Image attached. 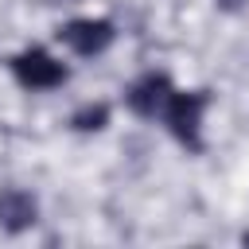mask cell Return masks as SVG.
Here are the masks:
<instances>
[{
	"instance_id": "5b68a950",
	"label": "cell",
	"mask_w": 249,
	"mask_h": 249,
	"mask_svg": "<svg viewBox=\"0 0 249 249\" xmlns=\"http://www.w3.org/2000/svg\"><path fill=\"white\" fill-rule=\"evenodd\" d=\"M39 222V202L23 187H4L0 191V230L4 233H23Z\"/></svg>"
},
{
	"instance_id": "6da1fadb",
	"label": "cell",
	"mask_w": 249,
	"mask_h": 249,
	"mask_svg": "<svg viewBox=\"0 0 249 249\" xmlns=\"http://www.w3.org/2000/svg\"><path fill=\"white\" fill-rule=\"evenodd\" d=\"M210 109V89H175L163 105V128L175 136L179 148H187L191 156L202 152V121Z\"/></svg>"
},
{
	"instance_id": "3957f363",
	"label": "cell",
	"mask_w": 249,
	"mask_h": 249,
	"mask_svg": "<svg viewBox=\"0 0 249 249\" xmlns=\"http://www.w3.org/2000/svg\"><path fill=\"white\" fill-rule=\"evenodd\" d=\"M54 39H58L70 54H78V58H97V54H105V51L113 47L117 27H113V19H105V16H78V19H66V23L54 31Z\"/></svg>"
},
{
	"instance_id": "52a82bcc",
	"label": "cell",
	"mask_w": 249,
	"mask_h": 249,
	"mask_svg": "<svg viewBox=\"0 0 249 249\" xmlns=\"http://www.w3.org/2000/svg\"><path fill=\"white\" fill-rule=\"evenodd\" d=\"M237 4H241V0H222V8H237Z\"/></svg>"
},
{
	"instance_id": "8992f818",
	"label": "cell",
	"mask_w": 249,
	"mask_h": 249,
	"mask_svg": "<svg viewBox=\"0 0 249 249\" xmlns=\"http://www.w3.org/2000/svg\"><path fill=\"white\" fill-rule=\"evenodd\" d=\"M70 124H74L78 132H97V128L109 124V109H105V105H86V109H78V113L70 117Z\"/></svg>"
},
{
	"instance_id": "277c9868",
	"label": "cell",
	"mask_w": 249,
	"mask_h": 249,
	"mask_svg": "<svg viewBox=\"0 0 249 249\" xmlns=\"http://www.w3.org/2000/svg\"><path fill=\"white\" fill-rule=\"evenodd\" d=\"M171 93H175L171 78H167L163 70H148V74H140V78L124 89V105H128V113H136L140 121H160Z\"/></svg>"
},
{
	"instance_id": "ba28073f",
	"label": "cell",
	"mask_w": 249,
	"mask_h": 249,
	"mask_svg": "<svg viewBox=\"0 0 249 249\" xmlns=\"http://www.w3.org/2000/svg\"><path fill=\"white\" fill-rule=\"evenodd\" d=\"M241 241H245V245H249V233H245V237H241Z\"/></svg>"
},
{
	"instance_id": "7a4b0ae2",
	"label": "cell",
	"mask_w": 249,
	"mask_h": 249,
	"mask_svg": "<svg viewBox=\"0 0 249 249\" xmlns=\"http://www.w3.org/2000/svg\"><path fill=\"white\" fill-rule=\"evenodd\" d=\"M8 70H12L16 86L27 89V93H51V89H58L70 78V70L47 47H23V51H16L8 58Z\"/></svg>"
}]
</instances>
